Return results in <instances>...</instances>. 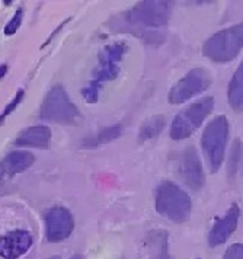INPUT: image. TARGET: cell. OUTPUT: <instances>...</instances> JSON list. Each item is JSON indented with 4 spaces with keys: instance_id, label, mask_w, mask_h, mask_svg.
Segmentation results:
<instances>
[{
    "instance_id": "obj_1",
    "label": "cell",
    "mask_w": 243,
    "mask_h": 259,
    "mask_svg": "<svg viewBox=\"0 0 243 259\" xmlns=\"http://www.w3.org/2000/svg\"><path fill=\"white\" fill-rule=\"evenodd\" d=\"M172 2L144 0L123 13L119 21L123 22V28H128L127 31L141 36L147 42H154V39L147 34V31H154L166 26L172 16Z\"/></svg>"
},
{
    "instance_id": "obj_2",
    "label": "cell",
    "mask_w": 243,
    "mask_h": 259,
    "mask_svg": "<svg viewBox=\"0 0 243 259\" xmlns=\"http://www.w3.org/2000/svg\"><path fill=\"white\" fill-rule=\"evenodd\" d=\"M127 50L128 46L126 42L118 41V42H112V44L106 46L101 51L98 67L93 73L92 80L82 91V95L88 104H95L99 98V94H101L105 83L116 79V76L119 73V64L124 59Z\"/></svg>"
},
{
    "instance_id": "obj_3",
    "label": "cell",
    "mask_w": 243,
    "mask_h": 259,
    "mask_svg": "<svg viewBox=\"0 0 243 259\" xmlns=\"http://www.w3.org/2000/svg\"><path fill=\"white\" fill-rule=\"evenodd\" d=\"M154 207L160 215L175 223H184L188 220L192 201L181 187L172 181H162L154 191Z\"/></svg>"
},
{
    "instance_id": "obj_4",
    "label": "cell",
    "mask_w": 243,
    "mask_h": 259,
    "mask_svg": "<svg viewBox=\"0 0 243 259\" xmlns=\"http://www.w3.org/2000/svg\"><path fill=\"white\" fill-rule=\"evenodd\" d=\"M243 48V22L224 28L211 35L202 46V54L214 63H229Z\"/></svg>"
},
{
    "instance_id": "obj_5",
    "label": "cell",
    "mask_w": 243,
    "mask_h": 259,
    "mask_svg": "<svg viewBox=\"0 0 243 259\" xmlns=\"http://www.w3.org/2000/svg\"><path fill=\"white\" fill-rule=\"evenodd\" d=\"M230 125L224 115H219L211 119L201 136V149L206 156L211 172H217L223 165L226 147L229 142Z\"/></svg>"
},
{
    "instance_id": "obj_6",
    "label": "cell",
    "mask_w": 243,
    "mask_h": 259,
    "mask_svg": "<svg viewBox=\"0 0 243 259\" xmlns=\"http://www.w3.org/2000/svg\"><path fill=\"white\" fill-rule=\"evenodd\" d=\"M214 108V98H202L197 102L191 104L186 109L181 111L176 117L174 118L171 124V139L172 140H185L191 137L197 131L206 118L209 117Z\"/></svg>"
},
{
    "instance_id": "obj_7",
    "label": "cell",
    "mask_w": 243,
    "mask_h": 259,
    "mask_svg": "<svg viewBox=\"0 0 243 259\" xmlns=\"http://www.w3.org/2000/svg\"><path fill=\"white\" fill-rule=\"evenodd\" d=\"M41 119L58 122V124H71L79 118V111L71 102L70 96L63 86H54L47 94L41 106Z\"/></svg>"
},
{
    "instance_id": "obj_8",
    "label": "cell",
    "mask_w": 243,
    "mask_h": 259,
    "mask_svg": "<svg viewBox=\"0 0 243 259\" xmlns=\"http://www.w3.org/2000/svg\"><path fill=\"white\" fill-rule=\"evenodd\" d=\"M211 84V74L204 67H195L172 86L168 99L172 105H179L206 92Z\"/></svg>"
},
{
    "instance_id": "obj_9",
    "label": "cell",
    "mask_w": 243,
    "mask_h": 259,
    "mask_svg": "<svg viewBox=\"0 0 243 259\" xmlns=\"http://www.w3.org/2000/svg\"><path fill=\"white\" fill-rule=\"evenodd\" d=\"M178 174L192 191H199L206 184V175L199 156L192 146L185 147L178 156Z\"/></svg>"
},
{
    "instance_id": "obj_10",
    "label": "cell",
    "mask_w": 243,
    "mask_h": 259,
    "mask_svg": "<svg viewBox=\"0 0 243 259\" xmlns=\"http://www.w3.org/2000/svg\"><path fill=\"white\" fill-rule=\"evenodd\" d=\"M74 229L73 215L66 207H53L46 215L47 239L50 242H61L67 239Z\"/></svg>"
},
{
    "instance_id": "obj_11",
    "label": "cell",
    "mask_w": 243,
    "mask_h": 259,
    "mask_svg": "<svg viewBox=\"0 0 243 259\" xmlns=\"http://www.w3.org/2000/svg\"><path fill=\"white\" fill-rule=\"evenodd\" d=\"M239 217H240V207L236 202H233L226 214L221 219H217L216 223L213 224L209 233L210 246H220L224 242H227V239L234 233V230L237 227Z\"/></svg>"
},
{
    "instance_id": "obj_12",
    "label": "cell",
    "mask_w": 243,
    "mask_h": 259,
    "mask_svg": "<svg viewBox=\"0 0 243 259\" xmlns=\"http://www.w3.org/2000/svg\"><path fill=\"white\" fill-rule=\"evenodd\" d=\"M34 239L26 230H13L0 237V256L5 259H18L32 246Z\"/></svg>"
},
{
    "instance_id": "obj_13",
    "label": "cell",
    "mask_w": 243,
    "mask_h": 259,
    "mask_svg": "<svg viewBox=\"0 0 243 259\" xmlns=\"http://www.w3.org/2000/svg\"><path fill=\"white\" fill-rule=\"evenodd\" d=\"M34 160V154L25 150H16L9 153L0 162V182L26 170L28 167H31Z\"/></svg>"
},
{
    "instance_id": "obj_14",
    "label": "cell",
    "mask_w": 243,
    "mask_h": 259,
    "mask_svg": "<svg viewBox=\"0 0 243 259\" xmlns=\"http://www.w3.org/2000/svg\"><path fill=\"white\" fill-rule=\"evenodd\" d=\"M50 140H51V130L46 125H34V127H29V128L21 131L15 140V144L46 149L50 144Z\"/></svg>"
},
{
    "instance_id": "obj_15",
    "label": "cell",
    "mask_w": 243,
    "mask_h": 259,
    "mask_svg": "<svg viewBox=\"0 0 243 259\" xmlns=\"http://www.w3.org/2000/svg\"><path fill=\"white\" fill-rule=\"evenodd\" d=\"M146 250L149 259H171L169 236L166 230H150L146 236Z\"/></svg>"
},
{
    "instance_id": "obj_16",
    "label": "cell",
    "mask_w": 243,
    "mask_h": 259,
    "mask_svg": "<svg viewBox=\"0 0 243 259\" xmlns=\"http://www.w3.org/2000/svg\"><path fill=\"white\" fill-rule=\"evenodd\" d=\"M229 105L236 112H243V61L236 69L227 88Z\"/></svg>"
},
{
    "instance_id": "obj_17",
    "label": "cell",
    "mask_w": 243,
    "mask_h": 259,
    "mask_svg": "<svg viewBox=\"0 0 243 259\" xmlns=\"http://www.w3.org/2000/svg\"><path fill=\"white\" fill-rule=\"evenodd\" d=\"M165 125H166V119H165L163 115H154V117L146 119L143 122V125L140 127L139 143L149 142V140L156 139L162 133Z\"/></svg>"
},
{
    "instance_id": "obj_18",
    "label": "cell",
    "mask_w": 243,
    "mask_h": 259,
    "mask_svg": "<svg viewBox=\"0 0 243 259\" xmlns=\"http://www.w3.org/2000/svg\"><path fill=\"white\" fill-rule=\"evenodd\" d=\"M123 131H124L123 124L109 125V127H106V128L101 130L93 139L91 137V139L85 140L83 146H85V147H98V146H102V144H106V143L114 142L118 137H121Z\"/></svg>"
},
{
    "instance_id": "obj_19",
    "label": "cell",
    "mask_w": 243,
    "mask_h": 259,
    "mask_svg": "<svg viewBox=\"0 0 243 259\" xmlns=\"http://www.w3.org/2000/svg\"><path fill=\"white\" fill-rule=\"evenodd\" d=\"M243 156V144L239 139H236L233 142L232 150H230V159H229V177L234 178L236 172H237V167L239 163L242 160Z\"/></svg>"
},
{
    "instance_id": "obj_20",
    "label": "cell",
    "mask_w": 243,
    "mask_h": 259,
    "mask_svg": "<svg viewBox=\"0 0 243 259\" xmlns=\"http://www.w3.org/2000/svg\"><path fill=\"white\" fill-rule=\"evenodd\" d=\"M22 16H23V11L22 9H18L15 15H13V18L11 19V22L6 25V28H5V34L6 35H13L18 29H19V26L22 24Z\"/></svg>"
},
{
    "instance_id": "obj_21",
    "label": "cell",
    "mask_w": 243,
    "mask_h": 259,
    "mask_svg": "<svg viewBox=\"0 0 243 259\" xmlns=\"http://www.w3.org/2000/svg\"><path fill=\"white\" fill-rule=\"evenodd\" d=\"M22 98H23V91H18V94H16V96H15V98L12 99L11 104H9V105L5 108L3 114L0 115V124L3 122V119L8 117L9 114H12V112H13V109H15L16 106L19 105V102L22 101Z\"/></svg>"
},
{
    "instance_id": "obj_22",
    "label": "cell",
    "mask_w": 243,
    "mask_h": 259,
    "mask_svg": "<svg viewBox=\"0 0 243 259\" xmlns=\"http://www.w3.org/2000/svg\"><path fill=\"white\" fill-rule=\"evenodd\" d=\"M223 259H243V245L234 243L232 246L227 247Z\"/></svg>"
},
{
    "instance_id": "obj_23",
    "label": "cell",
    "mask_w": 243,
    "mask_h": 259,
    "mask_svg": "<svg viewBox=\"0 0 243 259\" xmlns=\"http://www.w3.org/2000/svg\"><path fill=\"white\" fill-rule=\"evenodd\" d=\"M6 71H8V66H6V64H2V66H0V79L6 74Z\"/></svg>"
},
{
    "instance_id": "obj_24",
    "label": "cell",
    "mask_w": 243,
    "mask_h": 259,
    "mask_svg": "<svg viewBox=\"0 0 243 259\" xmlns=\"http://www.w3.org/2000/svg\"><path fill=\"white\" fill-rule=\"evenodd\" d=\"M70 259H82V258H80V256H79V255H74L73 258H70Z\"/></svg>"
},
{
    "instance_id": "obj_25",
    "label": "cell",
    "mask_w": 243,
    "mask_h": 259,
    "mask_svg": "<svg viewBox=\"0 0 243 259\" xmlns=\"http://www.w3.org/2000/svg\"><path fill=\"white\" fill-rule=\"evenodd\" d=\"M50 259H61L60 256H54V258H50Z\"/></svg>"
}]
</instances>
